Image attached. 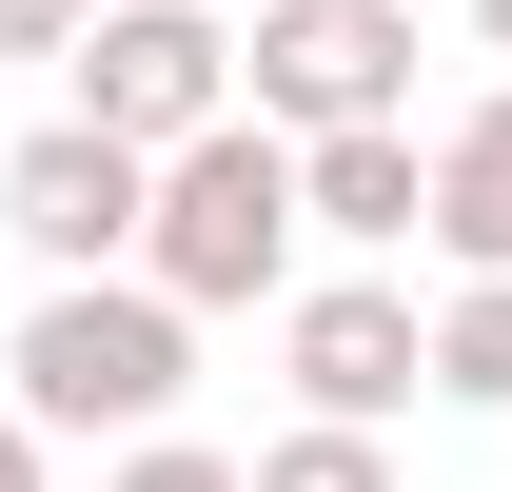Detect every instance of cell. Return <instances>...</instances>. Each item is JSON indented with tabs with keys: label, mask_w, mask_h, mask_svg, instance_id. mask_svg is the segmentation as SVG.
I'll use <instances>...</instances> for the list:
<instances>
[{
	"label": "cell",
	"mask_w": 512,
	"mask_h": 492,
	"mask_svg": "<svg viewBox=\"0 0 512 492\" xmlns=\"http://www.w3.org/2000/svg\"><path fill=\"white\" fill-rule=\"evenodd\" d=\"M237 119H256V138L414 119V0H256V40H237Z\"/></svg>",
	"instance_id": "3"
},
{
	"label": "cell",
	"mask_w": 512,
	"mask_h": 492,
	"mask_svg": "<svg viewBox=\"0 0 512 492\" xmlns=\"http://www.w3.org/2000/svg\"><path fill=\"white\" fill-rule=\"evenodd\" d=\"M197 394V315L178 296H138V276H40V315H20V355H0V414L40 433V453H60V433H158Z\"/></svg>",
	"instance_id": "1"
},
{
	"label": "cell",
	"mask_w": 512,
	"mask_h": 492,
	"mask_svg": "<svg viewBox=\"0 0 512 492\" xmlns=\"http://www.w3.org/2000/svg\"><path fill=\"white\" fill-rule=\"evenodd\" d=\"M473 40H493V60H512V0H473Z\"/></svg>",
	"instance_id": "14"
},
{
	"label": "cell",
	"mask_w": 512,
	"mask_h": 492,
	"mask_svg": "<svg viewBox=\"0 0 512 492\" xmlns=\"http://www.w3.org/2000/svg\"><path fill=\"white\" fill-rule=\"evenodd\" d=\"M60 60H79L60 119H79V138H119V158H178V138L237 119V20H197V0H99Z\"/></svg>",
	"instance_id": "4"
},
{
	"label": "cell",
	"mask_w": 512,
	"mask_h": 492,
	"mask_svg": "<svg viewBox=\"0 0 512 492\" xmlns=\"http://www.w3.org/2000/svg\"><path fill=\"white\" fill-rule=\"evenodd\" d=\"M237 492H394V453H375V433H316V414H296V433H276Z\"/></svg>",
	"instance_id": "10"
},
{
	"label": "cell",
	"mask_w": 512,
	"mask_h": 492,
	"mask_svg": "<svg viewBox=\"0 0 512 492\" xmlns=\"http://www.w3.org/2000/svg\"><path fill=\"white\" fill-rule=\"evenodd\" d=\"M414 237H434L453 276H512V79L434 119V217H414Z\"/></svg>",
	"instance_id": "8"
},
{
	"label": "cell",
	"mask_w": 512,
	"mask_h": 492,
	"mask_svg": "<svg viewBox=\"0 0 512 492\" xmlns=\"http://www.w3.org/2000/svg\"><path fill=\"white\" fill-rule=\"evenodd\" d=\"M138 197H158V158H119V138L40 119L20 158H0V237L40 256V276H138Z\"/></svg>",
	"instance_id": "6"
},
{
	"label": "cell",
	"mask_w": 512,
	"mask_h": 492,
	"mask_svg": "<svg viewBox=\"0 0 512 492\" xmlns=\"http://www.w3.org/2000/svg\"><path fill=\"white\" fill-rule=\"evenodd\" d=\"M138 296H178V315H256V296H296V138H178L158 158V197H138Z\"/></svg>",
	"instance_id": "2"
},
{
	"label": "cell",
	"mask_w": 512,
	"mask_h": 492,
	"mask_svg": "<svg viewBox=\"0 0 512 492\" xmlns=\"http://www.w3.org/2000/svg\"><path fill=\"white\" fill-rule=\"evenodd\" d=\"M414 217H434V138H414V119L296 138V237H414Z\"/></svg>",
	"instance_id": "7"
},
{
	"label": "cell",
	"mask_w": 512,
	"mask_h": 492,
	"mask_svg": "<svg viewBox=\"0 0 512 492\" xmlns=\"http://www.w3.org/2000/svg\"><path fill=\"white\" fill-rule=\"evenodd\" d=\"M99 492H237V453H197V433H138V453H119Z\"/></svg>",
	"instance_id": "11"
},
{
	"label": "cell",
	"mask_w": 512,
	"mask_h": 492,
	"mask_svg": "<svg viewBox=\"0 0 512 492\" xmlns=\"http://www.w3.org/2000/svg\"><path fill=\"white\" fill-rule=\"evenodd\" d=\"M276 355H296V414H316V433H394L414 394H434L394 276H316V296H276Z\"/></svg>",
	"instance_id": "5"
},
{
	"label": "cell",
	"mask_w": 512,
	"mask_h": 492,
	"mask_svg": "<svg viewBox=\"0 0 512 492\" xmlns=\"http://www.w3.org/2000/svg\"><path fill=\"white\" fill-rule=\"evenodd\" d=\"M79 20H99V0H0V60H60Z\"/></svg>",
	"instance_id": "12"
},
{
	"label": "cell",
	"mask_w": 512,
	"mask_h": 492,
	"mask_svg": "<svg viewBox=\"0 0 512 492\" xmlns=\"http://www.w3.org/2000/svg\"><path fill=\"white\" fill-rule=\"evenodd\" d=\"M0 492H40V433H20V414H0Z\"/></svg>",
	"instance_id": "13"
},
{
	"label": "cell",
	"mask_w": 512,
	"mask_h": 492,
	"mask_svg": "<svg viewBox=\"0 0 512 492\" xmlns=\"http://www.w3.org/2000/svg\"><path fill=\"white\" fill-rule=\"evenodd\" d=\"M414 355H434L453 414H512V276H453V296L414 315Z\"/></svg>",
	"instance_id": "9"
}]
</instances>
